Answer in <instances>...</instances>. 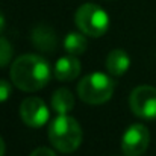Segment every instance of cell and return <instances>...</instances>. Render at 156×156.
I'll list each match as a JSON object with an SVG mask.
<instances>
[{
  "label": "cell",
  "mask_w": 156,
  "mask_h": 156,
  "mask_svg": "<svg viewBox=\"0 0 156 156\" xmlns=\"http://www.w3.org/2000/svg\"><path fill=\"white\" fill-rule=\"evenodd\" d=\"M50 65L38 55H21L11 67V80L21 91L34 93L44 88L50 80Z\"/></svg>",
  "instance_id": "cell-1"
},
{
  "label": "cell",
  "mask_w": 156,
  "mask_h": 156,
  "mask_svg": "<svg viewBox=\"0 0 156 156\" xmlns=\"http://www.w3.org/2000/svg\"><path fill=\"white\" fill-rule=\"evenodd\" d=\"M30 156H58L53 150L50 149H47V147H40V149H37V150H34Z\"/></svg>",
  "instance_id": "cell-15"
},
{
  "label": "cell",
  "mask_w": 156,
  "mask_h": 156,
  "mask_svg": "<svg viewBox=\"0 0 156 156\" xmlns=\"http://www.w3.org/2000/svg\"><path fill=\"white\" fill-rule=\"evenodd\" d=\"M52 108L58 114H67L74 108V97L70 90L59 88L52 96Z\"/></svg>",
  "instance_id": "cell-11"
},
{
  "label": "cell",
  "mask_w": 156,
  "mask_h": 156,
  "mask_svg": "<svg viewBox=\"0 0 156 156\" xmlns=\"http://www.w3.org/2000/svg\"><path fill=\"white\" fill-rule=\"evenodd\" d=\"M32 43L37 49L43 50V52H53L56 49V44H58V38H56V34L52 27L49 26H37L34 30H32Z\"/></svg>",
  "instance_id": "cell-9"
},
{
  "label": "cell",
  "mask_w": 156,
  "mask_h": 156,
  "mask_svg": "<svg viewBox=\"0 0 156 156\" xmlns=\"http://www.w3.org/2000/svg\"><path fill=\"white\" fill-rule=\"evenodd\" d=\"M80 73V61L74 55H67L62 56L56 61L53 67V74L58 80H73L79 76Z\"/></svg>",
  "instance_id": "cell-8"
},
{
  "label": "cell",
  "mask_w": 156,
  "mask_h": 156,
  "mask_svg": "<svg viewBox=\"0 0 156 156\" xmlns=\"http://www.w3.org/2000/svg\"><path fill=\"white\" fill-rule=\"evenodd\" d=\"M0 156H5V141L0 136Z\"/></svg>",
  "instance_id": "cell-16"
},
{
  "label": "cell",
  "mask_w": 156,
  "mask_h": 156,
  "mask_svg": "<svg viewBox=\"0 0 156 156\" xmlns=\"http://www.w3.org/2000/svg\"><path fill=\"white\" fill-rule=\"evenodd\" d=\"M3 27H5V17H3V14L0 11V32L3 30Z\"/></svg>",
  "instance_id": "cell-17"
},
{
  "label": "cell",
  "mask_w": 156,
  "mask_h": 156,
  "mask_svg": "<svg viewBox=\"0 0 156 156\" xmlns=\"http://www.w3.org/2000/svg\"><path fill=\"white\" fill-rule=\"evenodd\" d=\"M130 67V58L124 50H112L106 58V68L112 76L124 74Z\"/></svg>",
  "instance_id": "cell-10"
},
{
  "label": "cell",
  "mask_w": 156,
  "mask_h": 156,
  "mask_svg": "<svg viewBox=\"0 0 156 156\" xmlns=\"http://www.w3.org/2000/svg\"><path fill=\"white\" fill-rule=\"evenodd\" d=\"M64 47L70 55H82L87 50V40L79 32H70L64 40Z\"/></svg>",
  "instance_id": "cell-12"
},
{
  "label": "cell",
  "mask_w": 156,
  "mask_h": 156,
  "mask_svg": "<svg viewBox=\"0 0 156 156\" xmlns=\"http://www.w3.org/2000/svg\"><path fill=\"white\" fill-rule=\"evenodd\" d=\"M132 112L144 120L156 118V88L149 85L136 87L129 97Z\"/></svg>",
  "instance_id": "cell-5"
},
{
  "label": "cell",
  "mask_w": 156,
  "mask_h": 156,
  "mask_svg": "<svg viewBox=\"0 0 156 156\" xmlns=\"http://www.w3.org/2000/svg\"><path fill=\"white\" fill-rule=\"evenodd\" d=\"M150 143V133L144 124H132L121 138V150L126 156L143 155Z\"/></svg>",
  "instance_id": "cell-6"
},
{
  "label": "cell",
  "mask_w": 156,
  "mask_h": 156,
  "mask_svg": "<svg viewBox=\"0 0 156 156\" xmlns=\"http://www.w3.org/2000/svg\"><path fill=\"white\" fill-rule=\"evenodd\" d=\"M114 82L105 73H91L77 85V96L88 105H102L112 97Z\"/></svg>",
  "instance_id": "cell-3"
},
{
  "label": "cell",
  "mask_w": 156,
  "mask_h": 156,
  "mask_svg": "<svg viewBox=\"0 0 156 156\" xmlns=\"http://www.w3.org/2000/svg\"><path fill=\"white\" fill-rule=\"evenodd\" d=\"M20 117L29 127H41L49 121V108L40 97H27L20 105Z\"/></svg>",
  "instance_id": "cell-7"
},
{
  "label": "cell",
  "mask_w": 156,
  "mask_h": 156,
  "mask_svg": "<svg viewBox=\"0 0 156 156\" xmlns=\"http://www.w3.org/2000/svg\"><path fill=\"white\" fill-rule=\"evenodd\" d=\"M9 96H11V85L6 80L0 79V103L8 100Z\"/></svg>",
  "instance_id": "cell-14"
},
{
  "label": "cell",
  "mask_w": 156,
  "mask_h": 156,
  "mask_svg": "<svg viewBox=\"0 0 156 156\" xmlns=\"http://www.w3.org/2000/svg\"><path fill=\"white\" fill-rule=\"evenodd\" d=\"M11 58H12V47L9 41L0 37V67H5L6 64H9Z\"/></svg>",
  "instance_id": "cell-13"
},
{
  "label": "cell",
  "mask_w": 156,
  "mask_h": 156,
  "mask_svg": "<svg viewBox=\"0 0 156 156\" xmlns=\"http://www.w3.org/2000/svg\"><path fill=\"white\" fill-rule=\"evenodd\" d=\"M49 140L61 153H71L82 143L80 124L67 114H58V117H55L50 123Z\"/></svg>",
  "instance_id": "cell-2"
},
{
  "label": "cell",
  "mask_w": 156,
  "mask_h": 156,
  "mask_svg": "<svg viewBox=\"0 0 156 156\" xmlns=\"http://www.w3.org/2000/svg\"><path fill=\"white\" fill-rule=\"evenodd\" d=\"M74 21L83 35H88L93 38L102 37L109 29L108 14L99 5H94V3L82 5L74 14Z\"/></svg>",
  "instance_id": "cell-4"
}]
</instances>
